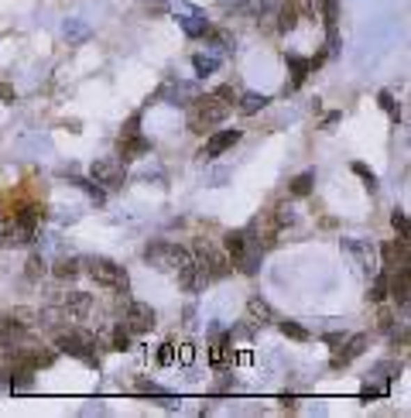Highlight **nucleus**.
Here are the masks:
<instances>
[{"mask_svg": "<svg viewBox=\"0 0 411 418\" xmlns=\"http://www.w3.org/2000/svg\"><path fill=\"white\" fill-rule=\"evenodd\" d=\"M226 114H230V103H223L216 93H212V96H196V103H192V110H189V130L206 134L209 127L226 121Z\"/></svg>", "mask_w": 411, "mask_h": 418, "instance_id": "f257e3e1", "label": "nucleus"}, {"mask_svg": "<svg viewBox=\"0 0 411 418\" xmlns=\"http://www.w3.org/2000/svg\"><path fill=\"white\" fill-rule=\"evenodd\" d=\"M216 96H219L223 103H230V107H233V100H237V96H233V86H219V89H216Z\"/></svg>", "mask_w": 411, "mask_h": 418, "instance_id": "79ce46f5", "label": "nucleus"}, {"mask_svg": "<svg viewBox=\"0 0 411 418\" xmlns=\"http://www.w3.org/2000/svg\"><path fill=\"white\" fill-rule=\"evenodd\" d=\"M151 151V141L141 137V134H130V137H121V155L123 162H134V158H144Z\"/></svg>", "mask_w": 411, "mask_h": 418, "instance_id": "9b49d317", "label": "nucleus"}, {"mask_svg": "<svg viewBox=\"0 0 411 418\" xmlns=\"http://www.w3.org/2000/svg\"><path fill=\"white\" fill-rule=\"evenodd\" d=\"M267 103H271V100H267L264 93H244L237 107H240V114H247V117H250V114H257V110H264Z\"/></svg>", "mask_w": 411, "mask_h": 418, "instance_id": "412c9836", "label": "nucleus"}, {"mask_svg": "<svg viewBox=\"0 0 411 418\" xmlns=\"http://www.w3.org/2000/svg\"><path fill=\"white\" fill-rule=\"evenodd\" d=\"M45 271H48V268H45V261H41L38 254H31V257H28V268H24L28 281H41V278H45Z\"/></svg>", "mask_w": 411, "mask_h": 418, "instance_id": "c85d7f7f", "label": "nucleus"}, {"mask_svg": "<svg viewBox=\"0 0 411 418\" xmlns=\"http://www.w3.org/2000/svg\"><path fill=\"white\" fill-rule=\"evenodd\" d=\"M31 240H35V226H28V223H21V219H17V223L3 233V240H0V244H3V247H14V244H31Z\"/></svg>", "mask_w": 411, "mask_h": 418, "instance_id": "2eb2a0df", "label": "nucleus"}, {"mask_svg": "<svg viewBox=\"0 0 411 418\" xmlns=\"http://www.w3.org/2000/svg\"><path fill=\"white\" fill-rule=\"evenodd\" d=\"M247 319H250V323H261V326H271L278 316H274V309H271L264 298H257V295H254V298L247 302Z\"/></svg>", "mask_w": 411, "mask_h": 418, "instance_id": "ddd939ff", "label": "nucleus"}, {"mask_svg": "<svg viewBox=\"0 0 411 418\" xmlns=\"http://www.w3.org/2000/svg\"><path fill=\"white\" fill-rule=\"evenodd\" d=\"M288 3H291V7H295V10L302 14V17H305V14L312 10V0H288Z\"/></svg>", "mask_w": 411, "mask_h": 418, "instance_id": "37998d69", "label": "nucleus"}, {"mask_svg": "<svg viewBox=\"0 0 411 418\" xmlns=\"http://www.w3.org/2000/svg\"><path fill=\"white\" fill-rule=\"evenodd\" d=\"M391 226L398 230V240H411V230H408V216H405V209H394V216H391Z\"/></svg>", "mask_w": 411, "mask_h": 418, "instance_id": "c756f323", "label": "nucleus"}, {"mask_svg": "<svg viewBox=\"0 0 411 418\" xmlns=\"http://www.w3.org/2000/svg\"><path fill=\"white\" fill-rule=\"evenodd\" d=\"M185 257H189L185 247H178V244H164V240L148 244V251H144V261H148L155 271H178V264H182Z\"/></svg>", "mask_w": 411, "mask_h": 418, "instance_id": "39448f33", "label": "nucleus"}, {"mask_svg": "<svg viewBox=\"0 0 411 418\" xmlns=\"http://www.w3.org/2000/svg\"><path fill=\"white\" fill-rule=\"evenodd\" d=\"M130 330H127V326H117V330H114V350H130Z\"/></svg>", "mask_w": 411, "mask_h": 418, "instance_id": "c9c22d12", "label": "nucleus"}, {"mask_svg": "<svg viewBox=\"0 0 411 418\" xmlns=\"http://www.w3.org/2000/svg\"><path fill=\"white\" fill-rule=\"evenodd\" d=\"M196 264L203 268L206 278H226L230 274V254L219 251V244H212L209 237H199L196 240Z\"/></svg>", "mask_w": 411, "mask_h": 418, "instance_id": "7ed1b4c3", "label": "nucleus"}, {"mask_svg": "<svg viewBox=\"0 0 411 418\" xmlns=\"http://www.w3.org/2000/svg\"><path fill=\"white\" fill-rule=\"evenodd\" d=\"M65 38H69V45L86 42V38H89V28H86L82 21H65Z\"/></svg>", "mask_w": 411, "mask_h": 418, "instance_id": "cd10ccee", "label": "nucleus"}, {"mask_svg": "<svg viewBox=\"0 0 411 418\" xmlns=\"http://www.w3.org/2000/svg\"><path fill=\"white\" fill-rule=\"evenodd\" d=\"M288 69H291V86H302V83H305V76L312 72V59L288 55Z\"/></svg>", "mask_w": 411, "mask_h": 418, "instance_id": "a211bd4d", "label": "nucleus"}, {"mask_svg": "<svg viewBox=\"0 0 411 418\" xmlns=\"http://www.w3.org/2000/svg\"><path fill=\"white\" fill-rule=\"evenodd\" d=\"M267 7H271V0H233V10L244 17H261Z\"/></svg>", "mask_w": 411, "mask_h": 418, "instance_id": "aec40b11", "label": "nucleus"}, {"mask_svg": "<svg viewBox=\"0 0 411 418\" xmlns=\"http://www.w3.org/2000/svg\"><path fill=\"white\" fill-rule=\"evenodd\" d=\"M323 3V21L329 31V52H336V24H339V0H319Z\"/></svg>", "mask_w": 411, "mask_h": 418, "instance_id": "4468645a", "label": "nucleus"}, {"mask_svg": "<svg viewBox=\"0 0 411 418\" xmlns=\"http://www.w3.org/2000/svg\"><path fill=\"white\" fill-rule=\"evenodd\" d=\"M55 346H59V353H69V357H76V360H82V364L96 367V353H93L96 339H93L89 333H79V330H62V333L55 336Z\"/></svg>", "mask_w": 411, "mask_h": 418, "instance_id": "20e7f679", "label": "nucleus"}, {"mask_svg": "<svg viewBox=\"0 0 411 418\" xmlns=\"http://www.w3.org/2000/svg\"><path fill=\"white\" fill-rule=\"evenodd\" d=\"M192 69H196V76H212L216 69H219V55H192Z\"/></svg>", "mask_w": 411, "mask_h": 418, "instance_id": "5701e85b", "label": "nucleus"}, {"mask_svg": "<svg viewBox=\"0 0 411 418\" xmlns=\"http://www.w3.org/2000/svg\"><path fill=\"white\" fill-rule=\"evenodd\" d=\"M162 96H164V103H175V107H178V103H192V100L199 96V86L196 83H171Z\"/></svg>", "mask_w": 411, "mask_h": 418, "instance_id": "f8f14e48", "label": "nucleus"}, {"mask_svg": "<svg viewBox=\"0 0 411 418\" xmlns=\"http://www.w3.org/2000/svg\"><path fill=\"white\" fill-rule=\"evenodd\" d=\"M89 178L100 182V185H107V189H121L123 182H127V171H123L121 158H100V162L89 165Z\"/></svg>", "mask_w": 411, "mask_h": 418, "instance_id": "423d86ee", "label": "nucleus"}, {"mask_svg": "<svg viewBox=\"0 0 411 418\" xmlns=\"http://www.w3.org/2000/svg\"><path fill=\"white\" fill-rule=\"evenodd\" d=\"M158 364H162V367H171V364H175V343H162V350H158Z\"/></svg>", "mask_w": 411, "mask_h": 418, "instance_id": "4c0bfd02", "label": "nucleus"}, {"mask_svg": "<svg viewBox=\"0 0 411 418\" xmlns=\"http://www.w3.org/2000/svg\"><path fill=\"white\" fill-rule=\"evenodd\" d=\"M192 357H196V343H182V350H178V360H182V364H192Z\"/></svg>", "mask_w": 411, "mask_h": 418, "instance_id": "ea45409f", "label": "nucleus"}, {"mask_svg": "<svg viewBox=\"0 0 411 418\" xmlns=\"http://www.w3.org/2000/svg\"><path fill=\"white\" fill-rule=\"evenodd\" d=\"M7 319H10L14 326H21V330H24V326H31V323H35V312H31V309H14Z\"/></svg>", "mask_w": 411, "mask_h": 418, "instance_id": "f704fd0d", "label": "nucleus"}, {"mask_svg": "<svg viewBox=\"0 0 411 418\" xmlns=\"http://www.w3.org/2000/svg\"><path fill=\"white\" fill-rule=\"evenodd\" d=\"M178 24H182V31L189 35V38H199L209 31V21H206L203 14H185V17H178Z\"/></svg>", "mask_w": 411, "mask_h": 418, "instance_id": "6ab92c4d", "label": "nucleus"}, {"mask_svg": "<svg viewBox=\"0 0 411 418\" xmlns=\"http://www.w3.org/2000/svg\"><path fill=\"white\" fill-rule=\"evenodd\" d=\"M274 223H278L281 230H285V226H295V223H298V212H295L291 206H285V203H281V206L274 209Z\"/></svg>", "mask_w": 411, "mask_h": 418, "instance_id": "2f4dec72", "label": "nucleus"}, {"mask_svg": "<svg viewBox=\"0 0 411 418\" xmlns=\"http://www.w3.org/2000/svg\"><path fill=\"white\" fill-rule=\"evenodd\" d=\"M298 17H302V14H298V10H295V7H291V3H285V7H281V21H278V28H281V31H295V24H298Z\"/></svg>", "mask_w": 411, "mask_h": 418, "instance_id": "7c9ffc66", "label": "nucleus"}, {"mask_svg": "<svg viewBox=\"0 0 411 418\" xmlns=\"http://www.w3.org/2000/svg\"><path fill=\"white\" fill-rule=\"evenodd\" d=\"M79 271H82L79 261H72V257H65V261H59V264L52 268V274H55L59 281H72V278H76Z\"/></svg>", "mask_w": 411, "mask_h": 418, "instance_id": "b1692460", "label": "nucleus"}, {"mask_svg": "<svg viewBox=\"0 0 411 418\" xmlns=\"http://www.w3.org/2000/svg\"><path fill=\"white\" fill-rule=\"evenodd\" d=\"M137 387H141L144 394H158V398H168V394H164V391H162V387H158V384H155V380H141Z\"/></svg>", "mask_w": 411, "mask_h": 418, "instance_id": "a19ab883", "label": "nucleus"}, {"mask_svg": "<svg viewBox=\"0 0 411 418\" xmlns=\"http://www.w3.org/2000/svg\"><path fill=\"white\" fill-rule=\"evenodd\" d=\"M278 330H281V333L288 336V339H298V343H305V339H309V330H305V326H302V323H291V319H285V323H278Z\"/></svg>", "mask_w": 411, "mask_h": 418, "instance_id": "bb28decb", "label": "nucleus"}, {"mask_svg": "<svg viewBox=\"0 0 411 418\" xmlns=\"http://www.w3.org/2000/svg\"><path fill=\"white\" fill-rule=\"evenodd\" d=\"M17 339H21V326H14L10 319H0V350L17 346Z\"/></svg>", "mask_w": 411, "mask_h": 418, "instance_id": "393cba45", "label": "nucleus"}, {"mask_svg": "<svg viewBox=\"0 0 411 418\" xmlns=\"http://www.w3.org/2000/svg\"><path fill=\"white\" fill-rule=\"evenodd\" d=\"M316 185V171H302L295 182H291V196H309Z\"/></svg>", "mask_w": 411, "mask_h": 418, "instance_id": "a878e982", "label": "nucleus"}, {"mask_svg": "<svg viewBox=\"0 0 411 418\" xmlns=\"http://www.w3.org/2000/svg\"><path fill=\"white\" fill-rule=\"evenodd\" d=\"M175 274H178V285H182L189 295H196L206 281H209V278L203 274V268L196 264V257H185V261L178 264V271H175Z\"/></svg>", "mask_w": 411, "mask_h": 418, "instance_id": "6e6552de", "label": "nucleus"}, {"mask_svg": "<svg viewBox=\"0 0 411 418\" xmlns=\"http://www.w3.org/2000/svg\"><path fill=\"white\" fill-rule=\"evenodd\" d=\"M31 384H35V371H31V367H17L14 374L7 377V387H10V391H28Z\"/></svg>", "mask_w": 411, "mask_h": 418, "instance_id": "4be33fe9", "label": "nucleus"}, {"mask_svg": "<svg viewBox=\"0 0 411 418\" xmlns=\"http://www.w3.org/2000/svg\"><path fill=\"white\" fill-rule=\"evenodd\" d=\"M326 343H332V346H339V343H343V336H339V333H329V336H326Z\"/></svg>", "mask_w": 411, "mask_h": 418, "instance_id": "a18cd8bd", "label": "nucleus"}, {"mask_svg": "<svg viewBox=\"0 0 411 418\" xmlns=\"http://www.w3.org/2000/svg\"><path fill=\"white\" fill-rule=\"evenodd\" d=\"M155 323H158V316H155V309L148 305V302H130L127 305V312H123V326L130 330V333H151L155 330Z\"/></svg>", "mask_w": 411, "mask_h": 418, "instance_id": "0eeeda50", "label": "nucleus"}, {"mask_svg": "<svg viewBox=\"0 0 411 418\" xmlns=\"http://www.w3.org/2000/svg\"><path fill=\"white\" fill-rule=\"evenodd\" d=\"M367 295H370V302H384V298H387V274H377Z\"/></svg>", "mask_w": 411, "mask_h": 418, "instance_id": "473e14b6", "label": "nucleus"}, {"mask_svg": "<svg viewBox=\"0 0 411 418\" xmlns=\"http://www.w3.org/2000/svg\"><path fill=\"white\" fill-rule=\"evenodd\" d=\"M240 141V130H216L203 148V158H219L223 151H230L233 144Z\"/></svg>", "mask_w": 411, "mask_h": 418, "instance_id": "9d476101", "label": "nucleus"}, {"mask_svg": "<svg viewBox=\"0 0 411 418\" xmlns=\"http://www.w3.org/2000/svg\"><path fill=\"white\" fill-rule=\"evenodd\" d=\"M377 100H380V107L391 114V121H398V117H401V114H398V107H394V96H391V93H380Z\"/></svg>", "mask_w": 411, "mask_h": 418, "instance_id": "58836bf2", "label": "nucleus"}, {"mask_svg": "<svg viewBox=\"0 0 411 418\" xmlns=\"http://www.w3.org/2000/svg\"><path fill=\"white\" fill-rule=\"evenodd\" d=\"M367 343H370V339H367L364 333H360V336H350V339H343V346H336L339 353L332 357V367H346V364H353V360H357V357L367 350Z\"/></svg>", "mask_w": 411, "mask_h": 418, "instance_id": "1a4fd4ad", "label": "nucleus"}, {"mask_svg": "<svg viewBox=\"0 0 411 418\" xmlns=\"http://www.w3.org/2000/svg\"><path fill=\"white\" fill-rule=\"evenodd\" d=\"M353 171H357V175H360V178L367 182V189H370V192L377 189V175H373V171H370L367 165H360V162H353Z\"/></svg>", "mask_w": 411, "mask_h": 418, "instance_id": "e433bc0d", "label": "nucleus"}, {"mask_svg": "<svg viewBox=\"0 0 411 418\" xmlns=\"http://www.w3.org/2000/svg\"><path fill=\"white\" fill-rule=\"evenodd\" d=\"M0 100H14V89H10V86H0Z\"/></svg>", "mask_w": 411, "mask_h": 418, "instance_id": "c03bdc74", "label": "nucleus"}, {"mask_svg": "<svg viewBox=\"0 0 411 418\" xmlns=\"http://www.w3.org/2000/svg\"><path fill=\"white\" fill-rule=\"evenodd\" d=\"M209 364H212L216 371H223V367L230 364V336H219V339L209 346Z\"/></svg>", "mask_w": 411, "mask_h": 418, "instance_id": "f3484780", "label": "nucleus"}, {"mask_svg": "<svg viewBox=\"0 0 411 418\" xmlns=\"http://www.w3.org/2000/svg\"><path fill=\"white\" fill-rule=\"evenodd\" d=\"M86 271H89V278H93L96 285H103V288H110V292H127V288H130V278H127L123 264H117V261L93 257V261H86Z\"/></svg>", "mask_w": 411, "mask_h": 418, "instance_id": "f03ea898", "label": "nucleus"}, {"mask_svg": "<svg viewBox=\"0 0 411 418\" xmlns=\"http://www.w3.org/2000/svg\"><path fill=\"white\" fill-rule=\"evenodd\" d=\"M72 182L79 185V189L89 196V199H93V203H103V199H107V192H103L100 185H93V182H86V178H72Z\"/></svg>", "mask_w": 411, "mask_h": 418, "instance_id": "72a5a7b5", "label": "nucleus"}, {"mask_svg": "<svg viewBox=\"0 0 411 418\" xmlns=\"http://www.w3.org/2000/svg\"><path fill=\"white\" fill-rule=\"evenodd\" d=\"M346 251L357 254L367 271H377V251H373V244H367V240H346Z\"/></svg>", "mask_w": 411, "mask_h": 418, "instance_id": "dca6fc26", "label": "nucleus"}]
</instances>
